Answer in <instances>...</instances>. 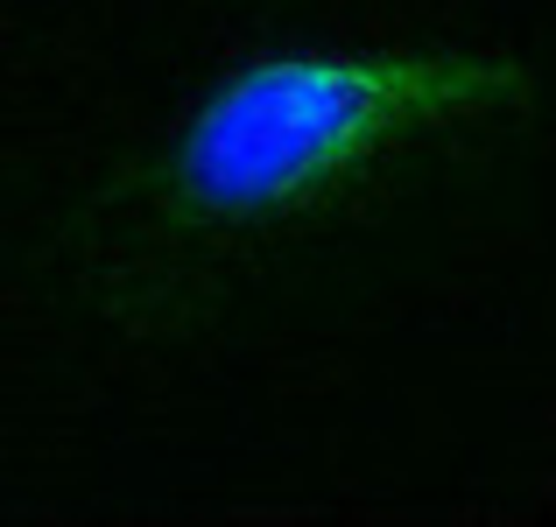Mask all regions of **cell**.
Listing matches in <instances>:
<instances>
[{"label":"cell","instance_id":"6da1fadb","mask_svg":"<svg viewBox=\"0 0 556 527\" xmlns=\"http://www.w3.org/2000/svg\"><path fill=\"white\" fill-rule=\"evenodd\" d=\"M543 78L486 42H311L218 70L141 169V204L177 240L303 226L380 169L529 120Z\"/></svg>","mask_w":556,"mask_h":527}]
</instances>
